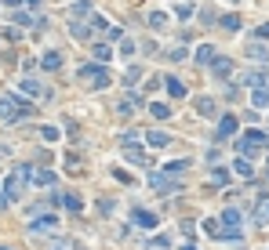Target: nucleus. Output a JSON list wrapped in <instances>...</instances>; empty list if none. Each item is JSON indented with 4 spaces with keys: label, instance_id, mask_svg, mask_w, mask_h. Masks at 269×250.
Here are the masks:
<instances>
[{
    "label": "nucleus",
    "instance_id": "nucleus-38",
    "mask_svg": "<svg viewBox=\"0 0 269 250\" xmlns=\"http://www.w3.org/2000/svg\"><path fill=\"white\" fill-rule=\"evenodd\" d=\"M255 36H258V40H269V22H265V26H258V29H255Z\"/></svg>",
    "mask_w": 269,
    "mask_h": 250
},
{
    "label": "nucleus",
    "instance_id": "nucleus-26",
    "mask_svg": "<svg viewBox=\"0 0 269 250\" xmlns=\"http://www.w3.org/2000/svg\"><path fill=\"white\" fill-rule=\"evenodd\" d=\"M91 55H95V62H109V58H113V51H109L106 44H95V48H91Z\"/></svg>",
    "mask_w": 269,
    "mask_h": 250
},
{
    "label": "nucleus",
    "instance_id": "nucleus-20",
    "mask_svg": "<svg viewBox=\"0 0 269 250\" xmlns=\"http://www.w3.org/2000/svg\"><path fill=\"white\" fill-rule=\"evenodd\" d=\"M149 112L157 116V120H168L171 116V109H168V102H149Z\"/></svg>",
    "mask_w": 269,
    "mask_h": 250
},
{
    "label": "nucleus",
    "instance_id": "nucleus-22",
    "mask_svg": "<svg viewBox=\"0 0 269 250\" xmlns=\"http://www.w3.org/2000/svg\"><path fill=\"white\" fill-rule=\"evenodd\" d=\"M185 167H189V160H171V163H168V167H164V171H168V174H171V178H178V174H182V171H185Z\"/></svg>",
    "mask_w": 269,
    "mask_h": 250
},
{
    "label": "nucleus",
    "instance_id": "nucleus-16",
    "mask_svg": "<svg viewBox=\"0 0 269 250\" xmlns=\"http://www.w3.org/2000/svg\"><path fill=\"white\" fill-rule=\"evenodd\" d=\"M222 221H225L229 229H240V211H237V207H225V214H222Z\"/></svg>",
    "mask_w": 269,
    "mask_h": 250
},
{
    "label": "nucleus",
    "instance_id": "nucleus-4",
    "mask_svg": "<svg viewBox=\"0 0 269 250\" xmlns=\"http://www.w3.org/2000/svg\"><path fill=\"white\" fill-rule=\"evenodd\" d=\"M26 181H29V171H26V167H15V171L8 174V181H4V199H18Z\"/></svg>",
    "mask_w": 269,
    "mask_h": 250
},
{
    "label": "nucleus",
    "instance_id": "nucleus-2",
    "mask_svg": "<svg viewBox=\"0 0 269 250\" xmlns=\"http://www.w3.org/2000/svg\"><path fill=\"white\" fill-rule=\"evenodd\" d=\"M33 109H29V102H18V98H11V95H4L0 98V120L4 123H15V120H26Z\"/></svg>",
    "mask_w": 269,
    "mask_h": 250
},
{
    "label": "nucleus",
    "instance_id": "nucleus-8",
    "mask_svg": "<svg viewBox=\"0 0 269 250\" xmlns=\"http://www.w3.org/2000/svg\"><path fill=\"white\" fill-rule=\"evenodd\" d=\"M164 87H168L171 98H185V95H189V91H185V83H182L178 76H164Z\"/></svg>",
    "mask_w": 269,
    "mask_h": 250
},
{
    "label": "nucleus",
    "instance_id": "nucleus-10",
    "mask_svg": "<svg viewBox=\"0 0 269 250\" xmlns=\"http://www.w3.org/2000/svg\"><path fill=\"white\" fill-rule=\"evenodd\" d=\"M26 171H29V181L33 185H55V174L51 171H33V167H26Z\"/></svg>",
    "mask_w": 269,
    "mask_h": 250
},
{
    "label": "nucleus",
    "instance_id": "nucleus-11",
    "mask_svg": "<svg viewBox=\"0 0 269 250\" xmlns=\"http://www.w3.org/2000/svg\"><path fill=\"white\" fill-rule=\"evenodd\" d=\"M211 73H215V76H222V80H225V76H229V73H233V62H229V58H222V55H218V58H215V62H211Z\"/></svg>",
    "mask_w": 269,
    "mask_h": 250
},
{
    "label": "nucleus",
    "instance_id": "nucleus-15",
    "mask_svg": "<svg viewBox=\"0 0 269 250\" xmlns=\"http://www.w3.org/2000/svg\"><path fill=\"white\" fill-rule=\"evenodd\" d=\"M244 83H247V87H265V83H269V73H247Z\"/></svg>",
    "mask_w": 269,
    "mask_h": 250
},
{
    "label": "nucleus",
    "instance_id": "nucleus-28",
    "mask_svg": "<svg viewBox=\"0 0 269 250\" xmlns=\"http://www.w3.org/2000/svg\"><path fill=\"white\" fill-rule=\"evenodd\" d=\"M149 26H153V29H164V26H168V15H164V11H153V15H149Z\"/></svg>",
    "mask_w": 269,
    "mask_h": 250
},
{
    "label": "nucleus",
    "instance_id": "nucleus-9",
    "mask_svg": "<svg viewBox=\"0 0 269 250\" xmlns=\"http://www.w3.org/2000/svg\"><path fill=\"white\" fill-rule=\"evenodd\" d=\"M55 225H58V218H55V214H44V218H33L29 229H33V232H51Z\"/></svg>",
    "mask_w": 269,
    "mask_h": 250
},
{
    "label": "nucleus",
    "instance_id": "nucleus-19",
    "mask_svg": "<svg viewBox=\"0 0 269 250\" xmlns=\"http://www.w3.org/2000/svg\"><path fill=\"white\" fill-rule=\"evenodd\" d=\"M233 171H237L240 178H251V163H247V156H237V160H233Z\"/></svg>",
    "mask_w": 269,
    "mask_h": 250
},
{
    "label": "nucleus",
    "instance_id": "nucleus-24",
    "mask_svg": "<svg viewBox=\"0 0 269 250\" xmlns=\"http://www.w3.org/2000/svg\"><path fill=\"white\" fill-rule=\"evenodd\" d=\"M22 91H26V95H33V98H40V95H44V87H40L36 80H22Z\"/></svg>",
    "mask_w": 269,
    "mask_h": 250
},
{
    "label": "nucleus",
    "instance_id": "nucleus-34",
    "mask_svg": "<svg viewBox=\"0 0 269 250\" xmlns=\"http://www.w3.org/2000/svg\"><path fill=\"white\" fill-rule=\"evenodd\" d=\"M168 246H171L168 236H157V239H153V250H168Z\"/></svg>",
    "mask_w": 269,
    "mask_h": 250
},
{
    "label": "nucleus",
    "instance_id": "nucleus-1",
    "mask_svg": "<svg viewBox=\"0 0 269 250\" xmlns=\"http://www.w3.org/2000/svg\"><path fill=\"white\" fill-rule=\"evenodd\" d=\"M265 145H269V138H265V131H258V127L244 131V138H237V152H240V156H255V152H265Z\"/></svg>",
    "mask_w": 269,
    "mask_h": 250
},
{
    "label": "nucleus",
    "instance_id": "nucleus-41",
    "mask_svg": "<svg viewBox=\"0 0 269 250\" xmlns=\"http://www.w3.org/2000/svg\"><path fill=\"white\" fill-rule=\"evenodd\" d=\"M0 250H8V246H0Z\"/></svg>",
    "mask_w": 269,
    "mask_h": 250
},
{
    "label": "nucleus",
    "instance_id": "nucleus-39",
    "mask_svg": "<svg viewBox=\"0 0 269 250\" xmlns=\"http://www.w3.org/2000/svg\"><path fill=\"white\" fill-rule=\"evenodd\" d=\"M26 4H29V8H36V4H40V0H26Z\"/></svg>",
    "mask_w": 269,
    "mask_h": 250
},
{
    "label": "nucleus",
    "instance_id": "nucleus-42",
    "mask_svg": "<svg viewBox=\"0 0 269 250\" xmlns=\"http://www.w3.org/2000/svg\"><path fill=\"white\" fill-rule=\"evenodd\" d=\"M58 250H62V246H58Z\"/></svg>",
    "mask_w": 269,
    "mask_h": 250
},
{
    "label": "nucleus",
    "instance_id": "nucleus-25",
    "mask_svg": "<svg viewBox=\"0 0 269 250\" xmlns=\"http://www.w3.org/2000/svg\"><path fill=\"white\" fill-rule=\"evenodd\" d=\"M62 199H66V207H69V211H76V214L84 211V203H80V196H73V192H62Z\"/></svg>",
    "mask_w": 269,
    "mask_h": 250
},
{
    "label": "nucleus",
    "instance_id": "nucleus-5",
    "mask_svg": "<svg viewBox=\"0 0 269 250\" xmlns=\"http://www.w3.org/2000/svg\"><path fill=\"white\" fill-rule=\"evenodd\" d=\"M149 185L157 189V192H164V196H171L175 189H178V178H171L168 171L160 174V171H149Z\"/></svg>",
    "mask_w": 269,
    "mask_h": 250
},
{
    "label": "nucleus",
    "instance_id": "nucleus-7",
    "mask_svg": "<svg viewBox=\"0 0 269 250\" xmlns=\"http://www.w3.org/2000/svg\"><path fill=\"white\" fill-rule=\"evenodd\" d=\"M131 221H135L138 229H157V214H153V211H142V207L131 214Z\"/></svg>",
    "mask_w": 269,
    "mask_h": 250
},
{
    "label": "nucleus",
    "instance_id": "nucleus-33",
    "mask_svg": "<svg viewBox=\"0 0 269 250\" xmlns=\"http://www.w3.org/2000/svg\"><path fill=\"white\" fill-rule=\"evenodd\" d=\"M175 15H178V18H189V15H193V4H178Z\"/></svg>",
    "mask_w": 269,
    "mask_h": 250
},
{
    "label": "nucleus",
    "instance_id": "nucleus-37",
    "mask_svg": "<svg viewBox=\"0 0 269 250\" xmlns=\"http://www.w3.org/2000/svg\"><path fill=\"white\" fill-rule=\"evenodd\" d=\"M120 142H124V145H135V142H138V134H135V131H124V134H120Z\"/></svg>",
    "mask_w": 269,
    "mask_h": 250
},
{
    "label": "nucleus",
    "instance_id": "nucleus-35",
    "mask_svg": "<svg viewBox=\"0 0 269 250\" xmlns=\"http://www.w3.org/2000/svg\"><path fill=\"white\" fill-rule=\"evenodd\" d=\"M120 55H135V44H131V40H128V36L120 40Z\"/></svg>",
    "mask_w": 269,
    "mask_h": 250
},
{
    "label": "nucleus",
    "instance_id": "nucleus-13",
    "mask_svg": "<svg viewBox=\"0 0 269 250\" xmlns=\"http://www.w3.org/2000/svg\"><path fill=\"white\" fill-rule=\"evenodd\" d=\"M215 58H218V55H215L211 44H200V48H197V62H200V65H211Z\"/></svg>",
    "mask_w": 269,
    "mask_h": 250
},
{
    "label": "nucleus",
    "instance_id": "nucleus-27",
    "mask_svg": "<svg viewBox=\"0 0 269 250\" xmlns=\"http://www.w3.org/2000/svg\"><path fill=\"white\" fill-rule=\"evenodd\" d=\"M197 112L200 116H215V102L211 98H197Z\"/></svg>",
    "mask_w": 269,
    "mask_h": 250
},
{
    "label": "nucleus",
    "instance_id": "nucleus-17",
    "mask_svg": "<svg viewBox=\"0 0 269 250\" xmlns=\"http://www.w3.org/2000/svg\"><path fill=\"white\" fill-rule=\"evenodd\" d=\"M40 65H44V69H51V73H55V69H58V65H62V55H58V51H48V55H44V58H40Z\"/></svg>",
    "mask_w": 269,
    "mask_h": 250
},
{
    "label": "nucleus",
    "instance_id": "nucleus-21",
    "mask_svg": "<svg viewBox=\"0 0 269 250\" xmlns=\"http://www.w3.org/2000/svg\"><path fill=\"white\" fill-rule=\"evenodd\" d=\"M247 55H251L255 62H269V48H262V44H251V48H247Z\"/></svg>",
    "mask_w": 269,
    "mask_h": 250
},
{
    "label": "nucleus",
    "instance_id": "nucleus-12",
    "mask_svg": "<svg viewBox=\"0 0 269 250\" xmlns=\"http://www.w3.org/2000/svg\"><path fill=\"white\" fill-rule=\"evenodd\" d=\"M146 142H149L153 149H164V145L171 142V134H168V131H149V134H146Z\"/></svg>",
    "mask_w": 269,
    "mask_h": 250
},
{
    "label": "nucleus",
    "instance_id": "nucleus-23",
    "mask_svg": "<svg viewBox=\"0 0 269 250\" xmlns=\"http://www.w3.org/2000/svg\"><path fill=\"white\" fill-rule=\"evenodd\" d=\"M218 26H222V29H229V33H237V29H240V18H237V15H222V18H218Z\"/></svg>",
    "mask_w": 269,
    "mask_h": 250
},
{
    "label": "nucleus",
    "instance_id": "nucleus-30",
    "mask_svg": "<svg viewBox=\"0 0 269 250\" xmlns=\"http://www.w3.org/2000/svg\"><path fill=\"white\" fill-rule=\"evenodd\" d=\"M168 58H171V62H185V58H189V51H185V48H171V51H168Z\"/></svg>",
    "mask_w": 269,
    "mask_h": 250
},
{
    "label": "nucleus",
    "instance_id": "nucleus-18",
    "mask_svg": "<svg viewBox=\"0 0 269 250\" xmlns=\"http://www.w3.org/2000/svg\"><path fill=\"white\" fill-rule=\"evenodd\" d=\"M135 105H138V98H135V95H128L124 102H117V112H120V116H131V112H135Z\"/></svg>",
    "mask_w": 269,
    "mask_h": 250
},
{
    "label": "nucleus",
    "instance_id": "nucleus-6",
    "mask_svg": "<svg viewBox=\"0 0 269 250\" xmlns=\"http://www.w3.org/2000/svg\"><path fill=\"white\" fill-rule=\"evenodd\" d=\"M233 134H237V116H222V120H218V134H215V138L225 142V138H233Z\"/></svg>",
    "mask_w": 269,
    "mask_h": 250
},
{
    "label": "nucleus",
    "instance_id": "nucleus-31",
    "mask_svg": "<svg viewBox=\"0 0 269 250\" xmlns=\"http://www.w3.org/2000/svg\"><path fill=\"white\" fill-rule=\"evenodd\" d=\"M40 138L44 142H58V127H40Z\"/></svg>",
    "mask_w": 269,
    "mask_h": 250
},
{
    "label": "nucleus",
    "instance_id": "nucleus-29",
    "mask_svg": "<svg viewBox=\"0 0 269 250\" xmlns=\"http://www.w3.org/2000/svg\"><path fill=\"white\" fill-rule=\"evenodd\" d=\"M211 181H215V185H225V181H229V171H225V167H215V171H211Z\"/></svg>",
    "mask_w": 269,
    "mask_h": 250
},
{
    "label": "nucleus",
    "instance_id": "nucleus-40",
    "mask_svg": "<svg viewBox=\"0 0 269 250\" xmlns=\"http://www.w3.org/2000/svg\"><path fill=\"white\" fill-rule=\"evenodd\" d=\"M182 250H197V246H193V243H185V246H182Z\"/></svg>",
    "mask_w": 269,
    "mask_h": 250
},
{
    "label": "nucleus",
    "instance_id": "nucleus-32",
    "mask_svg": "<svg viewBox=\"0 0 269 250\" xmlns=\"http://www.w3.org/2000/svg\"><path fill=\"white\" fill-rule=\"evenodd\" d=\"M204 232H208V236H218V239H222V229H218V221H204Z\"/></svg>",
    "mask_w": 269,
    "mask_h": 250
},
{
    "label": "nucleus",
    "instance_id": "nucleus-14",
    "mask_svg": "<svg viewBox=\"0 0 269 250\" xmlns=\"http://www.w3.org/2000/svg\"><path fill=\"white\" fill-rule=\"evenodd\" d=\"M251 105L262 112V109H269V87L262 91V87H255V95H251Z\"/></svg>",
    "mask_w": 269,
    "mask_h": 250
},
{
    "label": "nucleus",
    "instance_id": "nucleus-3",
    "mask_svg": "<svg viewBox=\"0 0 269 250\" xmlns=\"http://www.w3.org/2000/svg\"><path fill=\"white\" fill-rule=\"evenodd\" d=\"M80 80H88L95 91H102V87H109V69H106L102 62H95V65H84V69H80Z\"/></svg>",
    "mask_w": 269,
    "mask_h": 250
},
{
    "label": "nucleus",
    "instance_id": "nucleus-36",
    "mask_svg": "<svg viewBox=\"0 0 269 250\" xmlns=\"http://www.w3.org/2000/svg\"><path fill=\"white\" fill-rule=\"evenodd\" d=\"M91 26H95V29H109V22H106L102 15H91Z\"/></svg>",
    "mask_w": 269,
    "mask_h": 250
}]
</instances>
